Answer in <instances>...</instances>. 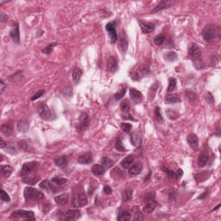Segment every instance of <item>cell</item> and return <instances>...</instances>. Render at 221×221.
I'll use <instances>...</instances> for the list:
<instances>
[{
    "label": "cell",
    "instance_id": "cell-1",
    "mask_svg": "<svg viewBox=\"0 0 221 221\" xmlns=\"http://www.w3.org/2000/svg\"><path fill=\"white\" fill-rule=\"evenodd\" d=\"M202 37L206 42H212L220 37V28L214 23H210L205 27L202 31Z\"/></svg>",
    "mask_w": 221,
    "mask_h": 221
},
{
    "label": "cell",
    "instance_id": "cell-2",
    "mask_svg": "<svg viewBox=\"0 0 221 221\" xmlns=\"http://www.w3.org/2000/svg\"><path fill=\"white\" fill-rule=\"evenodd\" d=\"M23 196L27 200L30 199H42L44 198V194L42 192L38 190L37 188H31V187H27L24 188L23 192Z\"/></svg>",
    "mask_w": 221,
    "mask_h": 221
},
{
    "label": "cell",
    "instance_id": "cell-3",
    "mask_svg": "<svg viewBox=\"0 0 221 221\" xmlns=\"http://www.w3.org/2000/svg\"><path fill=\"white\" fill-rule=\"evenodd\" d=\"M189 55L190 57L193 60V61L194 62L195 66L197 65V63H199V59H200V55H201V53H200V49H199V47L195 43H193L190 46L189 48Z\"/></svg>",
    "mask_w": 221,
    "mask_h": 221
},
{
    "label": "cell",
    "instance_id": "cell-4",
    "mask_svg": "<svg viewBox=\"0 0 221 221\" xmlns=\"http://www.w3.org/2000/svg\"><path fill=\"white\" fill-rule=\"evenodd\" d=\"M117 23L118 22L115 20L113 22H108L106 25V29L107 32L109 33L111 43H115L117 42V39H118V35H117V31H116V25H117Z\"/></svg>",
    "mask_w": 221,
    "mask_h": 221
},
{
    "label": "cell",
    "instance_id": "cell-5",
    "mask_svg": "<svg viewBox=\"0 0 221 221\" xmlns=\"http://www.w3.org/2000/svg\"><path fill=\"white\" fill-rule=\"evenodd\" d=\"M11 216L15 218H22V219H29V220H36L35 216H34V213L32 211H15V212H13V213L11 214Z\"/></svg>",
    "mask_w": 221,
    "mask_h": 221
},
{
    "label": "cell",
    "instance_id": "cell-6",
    "mask_svg": "<svg viewBox=\"0 0 221 221\" xmlns=\"http://www.w3.org/2000/svg\"><path fill=\"white\" fill-rule=\"evenodd\" d=\"M38 163L37 162H26L22 165V169L20 172V175L22 177L25 176L27 174H30L33 173L34 170L37 169Z\"/></svg>",
    "mask_w": 221,
    "mask_h": 221
},
{
    "label": "cell",
    "instance_id": "cell-7",
    "mask_svg": "<svg viewBox=\"0 0 221 221\" xmlns=\"http://www.w3.org/2000/svg\"><path fill=\"white\" fill-rule=\"evenodd\" d=\"M86 204H87V197L84 193H79L74 195L73 206L75 207H81L85 206Z\"/></svg>",
    "mask_w": 221,
    "mask_h": 221
},
{
    "label": "cell",
    "instance_id": "cell-8",
    "mask_svg": "<svg viewBox=\"0 0 221 221\" xmlns=\"http://www.w3.org/2000/svg\"><path fill=\"white\" fill-rule=\"evenodd\" d=\"M38 114L42 119L48 120L51 118V110L46 104H42L40 106L38 107Z\"/></svg>",
    "mask_w": 221,
    "mask_h": 221
},
{
    "label": "cell",
    "instance_id": "cell-9",
    "mask_svg": "<svg viewBox=\"0 0 221 221\" xmlns=\"http://www.w3.org/2000/svg\"><path fill=\"white\" fill-rule=\"evenodd\" d=\"M80 216H81L80 211L77 209H72V210L66 211L65 214H63L61 219H64V220H74V219H78Z\"/></svg>",
    "mask_w": 221,
    "mask_h": 221
},
{
    "label": "cell",
    "instance_id": "cell-10",
    "mask_svg": "<svg viewBox=\"0 0 221 221\" xmlns=\"http://www.w3.org/2000/svg\"><path fill=\"white\" fill-rule=\"evenodd\" d=\"M10 37L11 40L15 43H17V44L20 43V33H19V25L17 22H15L12 26V29L10 31Z\"/></svg>",
    "mask_w": 221,
    "mask_h": 221
},
{
    "label": "cell",
    "instance_id": "cell-11",
    "mask_svg": "<svg viewBox=\"0 0 221 221\" xmlns=\"http://www.w3.org/2000/svg\"><path fill=\"white\" fill-rule=\"evenodd\" d=\"M130 99L133 101V103L135 104H140L143 100V94L141 93V92L135 88L130 89Z\"/></svg>",
    "mask_w": 221,
    "mask_h": 221
},
{
    "label": "cell",
    "instance_id": "cell-12",
    "mask_svg": "<svg viewBox=\"0 0 221 221\" xmlns=\"http://www.w3.org/2000/svg\"><path fill=\"white\" fill-rule=\"evenodd\" d=\"M90 121H89V117L86 113H82L80 117V123H79V129L81 131H84L87 127H88Z\"/></svg>",
    "mask_w": 221,
    "mask_h": 221
},
{
    "label": "cell",
    "instance_id": "cell-13",
    "mask_svg": "<svg viewBox=\"0 0 221 221\" xmlns=\"http://www.w3.org/2000/svg\"><path fill=\"white\" fill-rule=\"evenodd\" d=\"M107 69L110 73H115L118 69V61L113 56H110L107 60Z\"/></svg>",
    "mask_w": 221,
    "mask_h": 221
},
{
    "label": "cell",
    "instance_id": "cell-14",
    "mask_svg": "<svg viewBox=\"0 0 221 221\" xmlns=\"http://www.w3.org/2000/svg\"><path fill=\"white\" fill-rule=\"evenodd\" d=\"M139 25H140L141 30L144 34L152 33L155 30V25L147 22H144V20H139Z\"/></svg>",
    "mask_w": 221,
    "mask_h": 221
},
{
    "label": "cell",
    "instance_id": "cell-15",
    "mask_svg": "<svg viewBox=\"0 0 221 221\" xmlns=\"http://www.w3.org/2000/svg\"><path fill=\"white\" fill-rule=\"evenodd\" d=\"M187 140H188V145L190 146L192 150H198V147H199V139H198V136H196L195 134L188 135Z\"/></svg>",
    "mask_w": 221,
    "mask_h": 221
},
{
    "label": "cell",
    "instance_id": "cell-16",
    "mask_svg": "<svg viewBox=\"0 0 221 221\" xmlns=\"http://www.w3.org/2000/svg\"><path fill=\"white\" fill-rule=\"evenodd\" d=\"M130 142L136 147H140L142 144V136L139 130H136L130 136Z\"/></svg>",
    "mask_w": 221,
    "mask_h": 221
},
{
    "label": "cell",
    "instance_id": "cell-17",
    "mask_svg": "<svg viewBox=\"0 0 221 221\" xmlns=\"http://www.w3.org/2000/svg\"><path fill=\"white\" fill-rule=\"evenodd\" d=\"M148 72H149L148 67H145L144 66H140L139 68H137V69H134V70H133L131 77L135 78V76H136V80H139L140 78L144 77V75L147 74Z\"/></svg>",
    "mask_w": 221,
    "mask_h": 221
},
{
    "label": "cell",
    "instance_id": "cell-18",
    "mask_svg": "<svg viewBox=\"0 0 221 221\" xmlns=\"http://www.w3.org/2000/svg\"><path fill=\"white\" fill-rule=\"evenodd\" d=\"M92 161H93V159H92V155L91 153L82 154L78 158V162L81 164H90V163H92Z\"/></svg>",
    "mask_w": 221,
    "mask_h": 221
},
{
    "label": "cell",
    "instance_id": "cell-19",
    "mask_svg": "<svg viewBox=\"0 0 221 221\" xmlns=\"http://www.w3.org/2000/svg\"><path fill=\"white\" fill-rule=\"evenodd\" d=\"M37 181H38V175L36 173H31L23 176V182L27 184L34 185L37 183Z\"/></svg>",
    "mask_w": 221,
    "mask_h": 221
},
{
    "label": "cell",
    "instance_id": "cell-20",
    "mask_svg": "<svg viewBox=\"0 0 221 221\" xmlns=\"http://www.w3.org/2000/svg\"><path fill=\"white\" fill-rule=\"evenodd\" d=\"M55 165L57 166L60 169H64L67 165V156L66 155H61L57 158L55 159Z\"/></svg>",
    "mask_w": 221,
    "mask_h": 221
},
{
    "label": "cell",
    "instance_id": "cell-21",
    "mask_svg": "<svg viewBox=\"0 0 221 221\" xmlns=\"http://www.w3.org/2000/svg\"><path fill=\"white\" fill-rule=\"evenodd\" d=\"M157 206V203L155 202V200H150L147 204L144 206L143 208V212L144 214H150L153 211L155 210V207Z\"/></svg>",
    "mask_w": 221,
    "mask_h": 221
},
{
    "label": "cell",
    "instance_id": "cell-22",
    "mask_svg": "<svg viewBox=\"0 0 221 221\" xmlns=\"http://www.w3.org/2000/svg\"><path fill=\"white\" fill-rule=\"evenodd\" d=\"M55 202L59 204V205H66L69 200V194H66V193L60 194V195L55 197Z\"/></svg>",
    "mask_w": 221,
    "mask_h": 221
},
{
    "label": "cell",
    "instance_id": "cell-23",
    "mask_svg": "<svg viewBox=\"0 0 221 221\" xmlns=\"http://www.w3.org/2000/svg\"><path fill=\"white\" fill-rule=\"evenodd\" d=\"M120 45H121L123 51H127L129 42H128V37L126 36V33L125 31H122L121 35H120Z\"/></svg>",
    "mask_w": 221,
    "mask_h": 221
},
{
    "label": "cell",
    "instance_id": "cell-24",
    "mask_svg": "<svg viewBox=\"0 0 221 221\" xmlns=\"http://www.w3.org/2000/svg\"><path fill=\"white\" fill-rule=\"evenodd\" d=\"M143 170V165L141 164L140 162H137L136 164L132 165L129 169V173L132 175H137L142 172Z\"/></svg>",
    "mask_w": 221,
    "mask_h": 221
},
{
    "label": "cell",
    "instance_id": "cell-25",
    "mask_svg": "<svg viewBox=\"0 0 221 221\" xmlns=\"http://www.w3.org/2000/svg\"><path fill=\"white\" fill-rule=\"evenodd\" d=\"M133 162H134V156L133 155H128V156H126L125 158L122 161L120 165L122 166L123 169H129V168L131 167Z\"/></svg>",
    "mask_w": 221,
    "mask_h": 221
},
{
    "label": "cell",
    "instance_id": "cell-26",
    "mask_svg": "<svg viewBox=\"0 0 221 221\" xmlns=\"http://www.w3.org/2000/svg\"><path fill=\"white\" fill-rule=\"evenodd\" d=\"M170 6V2L169 1H162V2H160L156 6H155L153 10H152V11H151V13H155V12H158V11H162V10H164V9H167V8H169Z\"/></svg>",
    "mask_w": 221,
    "mask_h": 221
},
{
    "label": "cell",
    "instance_id": "cell-27",
    "mask_svg": "<svg viewBox=\"0 0 221 221\" xmlns=\"http://www.w3.org/2000/svg\"><path fill=\"white\" fill-rule=\"evenodd\" d=\"M106 168L103 165H100V164H94L92 167V172L95 175H102L106 172Z\"/></svg>",
    "mask_w": 221,
    "mask_h": 221
},
{
    "label": "cell",
    "instance_id": "cell-28",
    "mask_svg": "<svg viewBox=\"0 0 221 221\" xmlns=\"http://www.w3.org/2000/svg\"><path fill=\"white\" fill-rule=\"evenodd\" d=\"M131 219V214L129 211L121 210L119 212L118 216V220L120 221H127Z\"/></svg>",
    "mask_w": 221,
    "mask_h": 221
},
{
    "label": "cell",
    "instance_id": "cell-29",
    "mask_svg": "<svg viewBox=\"0 0 221 221\" xmlns=\"http://www.w3.org/2000/svg\"><path fill=\"white\" fill-rule=\"evenodd\" d=\"M181 101V98L178 94H168L165 98V102L167 104H174Z\"/></svg>",
    "mask_w": 221,
    "mask_h": 221
},
{
    "label": "cell",
    "instance_id": "cell-30",
    "mask_svg": "<svg viewBox=\"0 0 221 221\" xmlns=\"http://www.w3.org/2000/svg\"><path fill=\"white\" fill-rule=\"evenodd\" d=\"M1 132L5 136H11L13 133V127L10 124H4L1 126Z\"/></svg>",
    "mask_w": 221,
    "mask_h": 221
},
{
    "label": "cell",
    "instance_id": "cell-31",
    "mask_svg": "<svg viewBox=\"0 0 221 221\" xmlns=\"http://www.w3.org/2000/svg\"><path fill=\"white\" fill-rule=\"evenodd\" d=\"M17 130L18 131L25 133L29 130V122L27 120H21L17 123Z\"/></svg>",
    "mask_w": 221,
    "mask_h": 221
},
{
    "label": "cell",
    "instance_id": "cell-32",
    "mask_svg": "<svg viewBox=\"0 0 221 221\" xmlns=\"http://www.w3.org/2000/svg\"><path fill=\"white\" fill-rule=\"evenodd\" d=\"M40 188L47 192L55 191V188L50 184V182L48 181V180H44V181H42L40 183Z\"/></svg>",
    "mask_w": 221,
    "mask_h": 221
},
{
    "label": "cell",
    "instance_id": "cell-33",
    "mask_svg": "<svg viewBox=\"0 0 221 221\" xmlns=\"http://www.w3.org/2000/svg\"><path fill=\"white\" fill-rule=\"evenodd\" d=\"M81 75H82V71H81V68L79 67H75L73 71V74H72V76H73V80L75 83H79L80 81H81Z\"/></svg>",
    "mask_w": 221,
    "mask_h": 221
},
{
    "label": "cell",
    "instance_id": "cell-34",
    "mask_svg": "<svg viewBox=\"0 0 221 221\" xmlns=\"http://www.w3.org/2000/svg\"><path fill=\"white\" fill-rule=\"evenodd\" d=\"M207 162H208V155L206 153H201L199 155V158H198V165H199V167L202 168V167L206 165Z\"/></svg>",
    "mask_w": 221,
    "mask_h": 221
},
{
    "label": "cell",
    "instance_id": "cell-35",
    "mask_svg": "<svg viewBox=\"0 0 221 221\" xmlns=\"http://www.w3.org/2000/svg\"><path fill=\"white\" fill-rule=\"evenodd\" d=\"M1 172L4 176L9 177L12 173V168L10 165H1Z\"/></svg>",
    "mask_w": 221,
    "mask_h": 221
},
{
    "label": "cell",
    "instance_id": "cell-36",
    "mask_svg": "<svg viewBox=\"0 0 221 221\" xmlns=\"http://www.w3.org/2000/svg\"><path fill=\"white\" fill-rule=\"evenodd\" d=\"M166 40L165 36L163 34H160V35H157L156 37L154 38V42L155 44L156 45H162Z\"/></svg>",
    "mask_w": 221,
    "mask_h": 221
},
{
    "label": "cell",
    "instance_id": "cell-37",
    "mask_svg": "<svg viewBox=\"0 0 221 221\" xmlns=\"http://www.w3.org/2000/svg\"><path fill=\"white\" fill-rule=\"evenodd\" d=\"M164 58L169 61H175L177 59V54L175 52L170 51L168 54H166Z\"/></svg>",
    "mask_w": 221,
    "mask_h": 221
},
{
    "label": "cell",
    "instance_id": "cell-38",
    "mask_svg": "<svg viewBox=\"0 0 221 221\" xmlns=\"http://www.w3.org/2000/svg\"><path fill=\"white\" fill-rule=\"evenodd\" d=\"M57 45V43L56 42H54V43H50L49 45H48L47 47L45 48H43L42 49V53L43 54H46V55H50L52 52H53V49H54V48H55V46Z\"/></svg>",
    "mask_w": 221,
    "mask_h": 221
},
{
    "label": "cell",
    "instance_id": "cell-39",
    "mask_svg": "<svg viewBox=\"0 0 221 221\" xmlns=\"http://www.w3.org/2000/svg\"><path fill=\"white\" fill-rule=\"evenodd\" d=\"M155 120L159 123H162L163 121V118H162V113H161V109L160 107L156 106L155 109Z\"/></svg>",
    "mask_w": 221,
    "mask_h": 221
},
{
    "label": "cell",
    "instance_id": "cell-40",
    "mask_svg": "<svg viewBox=\"0 0 221 221\" xmlns=\"http://www.w3.org/2000/svg\"><path fill=\"white\" fill-rule=\"evenodd\" d=\"M101 162H102V165H103L106 169H109V168H110L111 166L113 165V162H112L110 158H108V157H103Z\"/></svg>",
    "mask_w": 221,
    "mask_h": 221
},
{
    "label": "cell",
    "instance_id": "cell-41",
    "mask_svg": "<svg viewBox=\"0 0 221 221\" xmlns=\"http://www.w3.org/2000/svg\"><path fill=\"white\" fill-rule=\"evenodd\" d=\"M120 107H121V110L125 112H128L130 110V103L129 100H123L120 104Z\"/></svg>",
    "mask_w": 221,
    "mask_h": 221
},
{
    "label": "cell",
    "instance_id": "cell-42",
    "mask_svg": "<svg viewBox=\"0 0 221 221\" xmlns=\"http://www.w3.org/2000/svg\"><path fill=\"white\" fill-rule=\"evenodd\" d=\"M63 95L66 97V98H70L73 95V89L71 86H66L65 88L62 90Z\"/></svg>",
    "mask_w": 221,
    "mask_h": 221
},
{
    "label": "cell",
    "instance_id": "cell-43",
    "mask_svg": "<svg viewBox=\"0 0 221 221\" xmlns=\"http://www.w3.org/2000/svg\"><path fill=\"white\" fill-rule=\"evenodd\" d=\"M132 197V190L130 189H126L125 191L124 192V194H123V198L125 201H128L130 199H131Z\"/></svg>",
    "mask_w": 221,
    "mask_h": 221
},
{
    "label": "cell",
    "instance_id": "cell-44",
    "mask_svg": "<svg viewBox=\"0 0 221 221\" xmlns=\"http://www.w3.org/2000/svg\"><path fill=\"white\" fill-rule=\"evenodd\" d=\"M186 96L188 97V100H195L196 99H197V95H196V93L194 92H193V91H191V90H186Z\"/></svg>",
    "mask_w": 221,
    "mask_h": 221
},
{
    "label": "cell",
    "instance_id": "cell-45",
    "mask_svg": "<svg viewBox=\"0 0 221 221\" xmlns=\"http://www.w3.org/2000/svg\"><path fill=\"white\" fill-rule=\"evenodd\" d=\"M116 149L119 151H125V148L124 146V144L122 143V139L121 137H118L117 139V142H116V145H115Z\"/></svg>",
    "mask_w": 221,
    "mask_h": 221
},
{
    "label": "cell",
    "instance_id": "cell-46",
    "mask_svg": "<svg viewBox=\"0 0 221 221\" xmlns=\"http://www.w3.org/2000/svg\"><path fill=\"white\" fill-rule=\"evenodd\" d=\"M1 200L4 201V202H10L11 201V197L9 196V194L4 191V189L1 190Z\"/></svg>",
    "mask_w": 221,
    "mask_h": 221
},
{
    "label": "cell",
    "instance_id": "cell-47",
    "mask_svg": "<svg viewBox=\"0 0 221 221\" xmlns=\"http://www.w3.org/2000/svg\"><path fill=\"white\" fill-rule=\"evenodd\" d=\"M175 86H176V80L174 78L169 79V87H168V92H172L174 89L175 88Z\"/></svg>",
    "mask_w": 221,
    "mask_h": 221
},
{
    "label": "cell",
    "instance_id": "cell-48",
    "mask_svg": "<svg viewBox=\"0 0 221 221\" xmlns=\"http://www.w3.org/2000/svg\"><path fill=\"white\" fill-rule=\"evenodd\" d=\"M121 129L122 130L125 131V132H130L131 129H132V125L129 124V123H122L121 124Z\"/></svg>",
    "mask_w": 221,
    "mask_h": 221
},
{
    "label": "cell",
    "instance_id": "cell-49",
    "mask_svg": "<svg viewBox=\"0 0 221 221\" xmlns=\"http://www.w3.org/2000/svg\"><path fill=\"white\" fill-rule=\"evenodd\" d=\"M52 181L55 182L57 185H63L66 182V179L65 178H59V177H55L52 179Z\"/></svg>",
    "mask_w": 221,
    "mask_h": 221
},
{
    "label": "cell",
    "instance_id": "cell-50",
    "mask_svg": "<svg viewBox=\"0 0 221 221\" xmlns=\"http://www.w3.org/2000/svg\"><path fill=\"white\" fill-rule=\"evenodd\" d=\"M126 92V89L125 88H123L121 89V91L120 92H117V93H115L114 94V98L116 100H121L122 98L125 96V94Z\"/></svg>",
    "mask_w": 221,
    "mask_h": 221
},
{
    "label": "cell",
    "instance_id": "cell-51",
    "mask_svg": "<svg viewBox=\"0 0 221 221\" xmlns=\"http://www.w3.org/2000/svg\"><path fill=\"white\" fill-rule=\"evenodd\" d=\"M133 220H142V219H144V214H142L138 211V212H136V214H134V217H133L132 219Z\"/></svg>",
    "mask_w": 221,
    "mask_h": 221
},
{
    "label": "cell",
    "instance_id": "cell-52",
    "mask_svg": "<svg viewBox=\"0 0 221 221\" xmlns=\"http://www.w3.org/2000/svg\"><path fill=\"white\" fill-rule=\"evenodd\" d=\"M44 94V90H40V91H38V92L35 94V95L31 98V100L32 101H34V100H37V99H39L40 97H42V96Z\"/></svg>",
    "mask_w": 221,
    "mask_h": 221
},
{
    "label": "cell",
    "instance_id": "cell-53",
    "mask_svg": "<svg viewBox=\"0 0 221 221\" xmlns=\"http://www.w3.org/2000/svg\"><path fill=\"white\" fill-rule=\"evenodd\" d=\"M19 146H20V148H22L23 150H29V148H30V146H29L28 143H27V142H25V141L19 142Z\"/></svg>",
    "mask_w": 221,
    "mask_h": 221
},
{
    "label": "cell",
    "instance_id": "cell-54",
    "mask_svg": "<svg viewBox=\"0 0 221 221\" xmlns=\"http://www.w3.org/2000/svg\"><path fill=\"white\" fill-rule=\"evenodd\" d=\"M206 100H207V102L210 104V105H213V104H214V99L211 92H207V95H206Z\"/></svg>",
    "mask_w": 221,
    "mask_h": 221
},
{
    "label": "cell",
    "instance_id": "cell-55",
    "mask_svg": "<svg viewBox=\"0 0 221 221\" xmlns=\"http://www.w3.org/2000/svg\"><path fill=\"white\" fill-rule=\"evenodd\" d=\"M166 172H167V175H168V177L169 178V179H174L175 178V173L174 172V171H172V170H169V169H167L166 170Z\"/></svg>",
    "mask_w": 221,
    "mask_h": 221
},
{
    "label": "cell",
    "instance_id": "cell-56",
    "mask_svg": "<svg viewBox=\"0 0 221 221\" xmlns=\"http://www.w3.org/2000/svg\"><path fill=\"white\" fill-rule=\"evenodd\" d=\"M103 192L106 194H110L112 193V190H111V188L109 186H104Z\"/></svg>",
    "mask_w": 221,
    "mask_h": 221
},
{
    "label": "cell",
    "instance_id": "cell-57",
    "mask_svg": "<svg viewBox=\"0 0 221 221\" xmlns=\"http://www.w3.org/2000/svg\"><path fill=\"white\" fill-rule=\"evenodd\" d=\"M8 19V17L5 14H4L3 12H1V14H0V20H1V22H6Z\"/></svg>",
    "mask_w": 221,
    "mask_h": 221
},
{
    "label": "cell",
    "instance_id": "cell-58",
    "mask_svg": "<svg viewBox=\"0 0 221 221\" xmlns=\"http://www.w3.org/2000/svg\"><path fill=\"white\" fill-rule=\"evenodd\" d=\"M182 174H183L182 169H178L176 173H175V178H176V179H180V178L182 176Z\"/></svg>",
    "mask_w": 221,
    "mask_h": 221
},
{
    "label": "cell",
    "instance_id": "cell-59",
    "mask_svg": "<svg viewBox=\"0 0 221 221\" xmlns=\"http://www.w3.org/2000/svg\"><path fill=\"white\" fill-rule=\"evenodd\" d=\"M0 85H1V93H2L4 91V88H5V84H4L3 80H1V81H0Z\"/></svg>",
    "mask_w": 221,
    "mask_h": 221
},
{
    "label": "cell",
    "instance_id": "cell-60",
    "mask_svg": "<svg viewBox=\"0 0 221 221\" xmlns=\"http://www.w3.org/2000/svg\"><path fill=\"white\" fill-rule=\"evenodd\" d=\"M207 195V192H205V193H203V194L202 195H200V196H199L198 197V199H204L206 196Z\"/></svg>",
    "mask_w": 221,
    "mask_h": 221
},
{
    "label": "cell",
    "instance_id": "cell-61",
    "mask_svg": "<svg viewBox=\"0 0 221 221\" xmlns=\"http://www.w3.org/2000/svg\"><path fill=\"white\" fill-rule=\"evenodd\" d=\"M5 145H6V144H5V143L4 142V140H2V139H1V144H0V148H1V149H4V148L5 147Z\"/></svg>",
    "mask_w": 221,
    "mask_h": 221
},
{
    "label": "cell",
    "instance_id": "cell-62",
    "mask_svg": "<svg viewBox=\"0 0 221 221\" xmlns=\"http://www.w3.org/2000/svg\"><path fill=\"white\" fill-rule=\"evenodd\" d=\"M219 206H220V205H218V206H216V207H215V208H214V209H213V210H212V211H214V210H217V209H219Z\"/></svg>",
    "mask_w": 221,
    "mask_h": 221
}]
</instances>
